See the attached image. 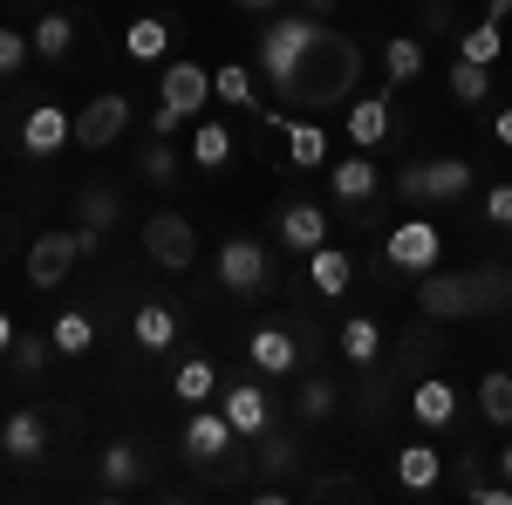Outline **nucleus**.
Returning <instances> with one entry per match:
<instances>
[{
  "mask_svg": "<svg viewBox=\"0 0 512 505\" xmlns=\"http://www.w3.org/2000/svg\"><path fill=\"white\" fill-rule=\"evenodd\" d=\"M28 41H35L41 62H69L76 55V14H62V7H48V14H35V28H28Z\"/></svg>",
  "mask_w": 512,
  "mask_h": 505,
  "instance_id": "nucleus-19",
  "label": "nucleus"
},
{
  "mask_svg": "<svg viewBox=\"0 0 512 505\" xmlns=\"http://www.w3.org/2000/svg\"><path fill=\"white\" fill-rule=\"evenodd\" d=\"M212 267H219V287H226V294H260V287H267V246H260V239H219V260H212Z\"/></svg>",
  "mask_w": 512,
  "mask_h": 505,
  "instance_id": "nucleus-8",
  "label": "nucleus"
},
{
  "mask_svg": "<svg viewBox=\"0 0 512 505\" xmlns=\"http://www.w3.org/2000/svg\"><path fill=\"white\" fill-rule=\"evenodd\" d=\"M137 171H144V178H158V185H164V178H178V151H171V144H164V137H158L151 151L137 157Z\"/></svg>",
  "mask_w": 512,
  "mask_h": 505,
  "instance_id": "nucleus-40",
  "label": "nucleus"
},
{
  "mask_svg": "<svg viewBox=\"0 0 512 505\" xmlns=\"http://www.w3.org/2000/svg\"><path fill=\"white\" fill-rule=\"evenodd\" d=\"M280 137H287V157H294V171H321V164H328V130H321L315 117H301V123L280 117Z\"/></svg>",
  "mask_w": 512,
  "mask_h": 505,
  "instance_id": "nucleus-23",
  "label": "nucleus"
},
{
  "mask_svg": "<svg viewBox=\"0 0 512 505\" xmlns=\"http://www.w3.org/2000/svg\"><path fill=\"white\" fill-rule=\"evenodd\" d=\"M130 342H137L144 355L178 349V314L164 308V301H137V314H130Z\"/></svg>",
  "mask_w": 512,
  "mask_h": 505,
  "instance_id": "nucleus-17",
  "label": "nucleus"
},
{
  "mask_svg": "<svg viewBox=\"0 0 512 505\" xmlns=\"http://www.w3.org/2000/svg\"><path fill=\"white\" fill-rule=\"evenodd\" d=\"M28 55H35V41L21 35V28H0V76H21Z\"/></svg>",
  "mask_w": 512,
  "mask_h": 505,
  "instance_id": "nucleus-39",
  "label": "nucleus"
},
{
  "mask_svg": "<svg viewBox=\"0 0 512 505\" xmlns=\"http://www.w3.org/2000/svg\"><path fill=\"white\" fill-rule=\"evenodd\" d=\"M123 55H130V62H151V69L171 62V21H164V14L130 21V28H123Z\"/></svg>",
  "mask_w": 512,
  "mask_h": 505,
  "instance_id": "nucleus-22",
  "label": "nucleus"
},
{
  "mask_svg": "<svg viewBox=\"0 0 512 505\" xmlns=\"http://www.w3.org/2000/svg\"><path fill=\"white\" fill-rule=\"evenodd\" d=\"M226 157H233V123L198 117V123H192V164H198V171H219Z\"/></svg>",
  "mask_w": 512,
  "mask_h": 505,
  "instance_id": "nucleus-29",
  "label": "nucleus"
},
{
  "mask_svg": "<svg viewBox=\"0 0 512 505\" xmlns=\"http://www.w3.org/2000/svg\"><path fill=\"white\" fill-rule=\"evenodd\" d=\"M492 14H499V21H506V14H512V0H492Z\"/></svg>",
  "mask_w": 512,
  "mask_h": 505,
  "instance_id": "nucleus-49",
  "label": "nucleus"
},
{
  "mask_svg": "<svg viewBox=\"0 0 512 505\" xmlns=\"http://www.w3.org/2000/svg\"><path fill=\"white\" fill-rule=\"evenodd\" d=\"M123 130H130V103H123V96H96V103L76 110V144L82 151H110Z\"/></svg>",
  "mask_w": 512,
  "mask_h": 505,
  "instance_id": "nucleus-11",
  "label": "nucleus"
},
{
  "mask_svg": "<svg viewBox=\"0 0 512 505\" xmlns=\"http://www.w3.org/2000/svg\"><path fill=\"white\" fill-rule=\"evenodd\" d=\"M239 430L226 424V410H205V403H192V417H185V458L192 465H219L226 451H233Z\"/></svg>",
  "mask_w": 512,
  "mask_h": 505,
  "instance_id": "nucleus-10",
  "label": "nucleus"
},
{
  "mask_svg": "<svg viewBox=\"0 0 512 505\" xmlns=\"http://www.w3.org/2000/svg\"><path fill=\"white\" fill-rule=\"evenodd\" d=\"M492 137H499V144H506V151H512V103H506V110H499V117H492Z\"/></svg>",
  "mask_w": 512,
  "mask_h": 505,
  "instance_id": "nucleus-45",
  "label": "nucleus"
},
{
  "mask_svg": "<svg viewBox=\"0 0 512 505\" xmlns=\"http://www.w3.org/2000/svg\"><path fill=\"white\" fill-rule=\"evenodd\" d=\"M82 253H89L82 226H76V233H41L35 246H28V287H41V294H48V287H62V280L76 273Z\"/></svg>",
  "mask_w": 512,
  "mask_h": 505,
  "instance_id": "nucleus-5",
  "label": "nucleus"
},
{
  "mask_svg": "<svg viewBox=\"0 0 512 505\" xmlns=\"http://www.w3.org/2000/svg\"><path fill=\"white\" fill-rule=\"evenodd\" d=\"M178 130H185V117H178V110H151V137H178Z\"/></svg>",
  "mask_w": 512,
  "mask_h": 505,
  "instance_id": "nucleus-43",
  "label": "nucleus"
},
{
  "mask_svg": "<svg viewBox=\"0 0 512 505\" xmlns=\"http://www.w3.org/2000/svg\"><path fill=\"white\" fill-rule=\"evenodd\" d=\"M253 76H260V69H246V62H219V69H212V96H219L226 110H253Z\"/></svg>",
  "mask_w": 512,
  "mask_h": 505,
  "instance_id": "nucleus-33",
  "label": "nucleus"
},
{
  "mask_svg": "<svg viewBox=\"0 0 512 505\" xmlns=\"http://www.w3.org/2000/svg\"><path fill=\"white\" fill-rule=\"evenodd\" d=\"M437 478H444L437 444H403V451H396V485H403V492H431Z\"/></svg>",
  "mask_w": 512,
  "mask_h": 505,
  "instance_id": "nucleus-24",
  "label": "nucleus"
},
{
  "mask_svg": "<svg viewBox=\"0 0 512 505\" xmlns=\"http://www.w3.org/2000/svg\"><path fill=\"white\" fill-rule=\"evenodd\" d=\"M260 465H267V471H287V465H294V444H287V437H267V451H260Z\"/></svg>",
  "mask_w": 512,
  "mask_h": 505,
  "instance_id": "nucleus-42",
  "label": "nucleus"
},
{
  "mask_svg": "<svg viewBox=\"0 0 512 505\" xmlns=\"http://www.w3.org/2000/svg\"><path fill=\"white\" fill-rule=\"evenodd\" d=\"M478 417L499 424V430H512V376L506 369H492V376L478 383Z\"/></svg>",
  "mask_w": 512,
  "mask_h": 505,
  "instance_id": "nucleus-35",
  "label": "nucleus"
},
{
  "mask_svg": "<svg viewBox=\"0 0 512 505\" xmlns=\"http://www.w3.org/2000/svg\"><path fill=\"white\" fill-rule=\"evenodd\" d=\"M410 417L424 430H451L458 424V389L444 383V376H424V383L410 389Z\"/></svg>",
  "mask_w": 512,
  "mask_h": 505,
  "instance_id": "nucleus-18",
  "label": "nucleus"
},
{
  "mask_svg": "<svg viewBox=\"0 0 512 505\" xmlns=\"http://www.w3.org/2000/svg\"><path fill=\"white\" fill-rule=\"evenodd\" d=\"M171 396H178V403H212V396H219V369H212L205 355H185L178 376H171Z\"/></svg>",
  "mask_w": 512,
  "mask_h": 505,
  "instance_id": "nucleus-30",
  "label": "nucleus"
},
{
  "mask_svg": "<svg viewBox=\"0 0 512 505\" xmlns=\"http://www.w3.org/2000/svg\"><path fill=\"white\" fill-rule=\"evenodd\" d=\"M144 253H151V267H164V273H192L198 226L185 212H151V219H144Z\"/></svg>",
  "mask_w": 512,
  "mask_h": 505,
  "instance_id": "nucleus-2",
  "label": "nucleus"
},
{
  "mask_svg": "<svg viewBox=\"0 0 512 505\" xmlns=\"http://www.w3.org/2000/svg\"><path fill=\"white\" fill-rule=\"evenodd\" d=\"M0 451H7L14 465H41V458H48V424H41V410H14V417L0 424Z\"/></svg>",
  "mask_w": 512,
  "mask_h": 505,
  "instance_id": "nucleus-15",
  "label": "nucleus"
},
{
  "mask_svg": "<svg viewBox=\"0 0 512 505\" xmlns=\"http://www.w3.org/2000/svg\"><path fill=\"white\" fill-rule=\"evenodd\" d=\"M14 362H21V376H41V369H48V355H55V342H48V335H14Z\"/></svg>",
  "mask_w": 512,
  "mask_h": 505,
  "instance_id": "nucleus-37",
  "label": "nucleus"
},
{
  "mask_svg": "<svg viewBox=\"0 0 512 505\" xmlns=\"http://www.w3.org/2000/svg\"><path fill=\"white\" fill-rule=\"evenodd\" d=\"M117 192H103V185H89V192H76V219H82V239H89V253H96V239L117 226Z\"/></svg>",
  "mask_w": 512,
  "mask_h": 505,
  "instance_id": "nucleus-27",
  "label": "nucleus"
},
{
  "mask_svg": "<svg viewBox=\"0 0 512 505\" xmlns=\"http://www.w3.org/2000/svg\"><path fill=\"white\" fill-rule=\"evenodd\" d=\"M383 260L396 273H431L444 260V233H437L431 219H396L390 239H383Z\"/></svg>",
  "mask_w": 512,
  "mask_h": 505,
  "instance_id": "nucleus-3",
  "label": "nucleus"
},
{
  "mask_svg": "<svg viewBox=\"0 0 512 505\" xmlns=\"http://www.w3.org/2000/svg\"><path fill=\"white\" fill-rule=\"evenodd\" d=\"M451 96H458V103H485V96H492V69L458 55V62H451Z\"/></svg>",
  "mask_w": 512,
  "mask_h": 505,
  "instance_id": "nucleus-36",
  "label": "nucleus"
},
{
  "mask_svg": "<svg viewBox=\"0 0 512 505\" xmlns=\"http://www.w3.org/2000/svg\"><path fill=\"white\" fill-rule=\"evenodd\" d=\"M499 471H506V485H512V444H506V451H499Z\"/></svg>",
  "mask_w": 512,
  "mask_h": 505,
  "instance_id": "nucleus-48",
  "label": "nucleus"
},
{
  "mask_svg": "<svg viewBox=\"0 0 512 505\" xmlns=\"http://www.w3.org/2000/svg\"><path fill=\"white\" fill-rule=\"evenodd\" d=\"M458 55H465V62H485V69H492V62L506 55V28H499V14L472 21V28L458 35Z\"/></svg>",
  "mask_w": 512,
  "mask_h": 505,
  "instance_id": "nucleus-31",
  "label": "nucleus"
},
{
  "mask_svg": "<svg viewBox=\"0 0 512 505\" xmlns=\"http://www.w3.org/2000/svg\"><path fill=\"white\" fill-rule=\"evenodd\" d=\"M219 410H226V424H233L239 437H267V430H274V403H267L260 383H233L219 396Z\"/></svg>",
  "mask_w": 512,
  "mask_h": 505,
  "instance_id": "nucleus-13",
  "label": "nucleus"
},
{
  "mask_svg": "<svg viewBox=\"0 0 512 505\" xmlns=\"http://www.w3.org/2000/svg\"><path fill=\"white\" fill-rule=\"evenodd\" d=\"M158 103H164V110H178L185 123H198V110L212 103V69H205V62H192V55H185V62H164Z\"/></svg>",
  "mask_w": 512,
  "mask_h": 505,
  "instance_id": "nucleus-7",
  "label": "nucleus"
},
{
  "mask_svg": "<svg viewBox=\"0 0 512 505\" xmlns=\"http://www.w3.org/2000/svg\"><path fill=\"white\" fill-rule=\"evenodd\" d=\"M328 185H335V198H342V205L376 198V164H369V151H355V157H342V164H328Z\"/></svg>",
  "mask_w": 512,
  "mask_h": 505,
  "instance_id": "nucleus-25",
  "label": "nucleus"
},
{
  "mask_svg": "<svg viewBox=\"0 0 512 505\" xmlns=\"http://www.w3.org/2000/svg\"><path fill=\"white\" fill-rule=\"evenodd\" d=\"M485 219L499 233H512V185H485Z\"/></svg>",
  "mask_w": 512,
  "mask_h": 505,
  "instance_id": "nucleus-41",
  "label": "nucleus"
},
{
  "mask_svg": "<svg viewBox=\"0 0 512 505\" xmlns=\"http://www.w3.org/2000/svg\"><path fill=\"white\" fill-rule=\"evenodd\" d=\"M417 308L431 314V321H458V314L478 308V280L472 273H424V287H417Z\"/></svg>",
  "mask_w": 512,
  "mask_h": 505,
  "instance_id": "nucleus-9",
  "label": "nucleus"
},
{
  "mask_svg": "<svg viewBox=\"0 0 512 505\" xmlns=\"http://www.w3.org/2000/svg\"><path fill=\"white\" fill-rule=\"evenodd\" d=\"M48 342H55V355H69V362H76V355L96 349V321H89L82 308H62L55 321H48Z\"/></svg>",
  "mask_w": 512,
  "mask_h": 505,
  "instance_id": "nucleus-28",
  "label": "nucleus"
},
{
  "mask_svg": "<svg viewBox=\"0 0 512 505\" xmlns=\"http://www.w3.org/2000/svg\"><path fill=\"white\" fill-rule=\"evenodd\" d=\"M233 7H253V14H274L280 0H233Z\"/></svg>",
  "mask_w": 512,
  "mask_h": 505,
  "instance_id": "nucleus-47",
  "label": "nucleus"
},
{
  "mask_svg": "<svg viewBox=\"0 0 512 505\" xmlns=\"http://www.w3.org/2000/svg\"><path fill=\"white\" fill-rule=\"evenodd\" d=\"M7 349H14V314L0 308V355H7Z\"/></svg>",
  "mask_w": 512,
  "mask_h": 505,
  "instance_id": "nucleus-46",
  "label": "nucleus"
},
{
  "mask_svg": "<svg viewBox=\"0 0 512 505\" xmlns=\"http://www.w3.org/2000/svg\"><path fill=\"white\" fill-rule=\"evenodd\" d=\"M355 76H362V48H355L342 28L315 21V35L301 41V55H294V62H287V76H280V96H287V103H301V110L315 117V110L349 103Z\"/></svg>",
  "mask_w": 512,
  "mask_h": 505,
  "instance_id": "nucleus-1",
  "label": "nucleus"
},
{
  "mask_svg": "<svg viewBox=\"0 0 512 505\" xmlns=\"http://www.w3.org/2000/svg\"><path fill=\"white\" fill-rule=\"evenodd\" d=\"M246 362H253L260 376H294L301 349H294V335H287V328L267 321V328H253V335H246Z\"/></svg>",
  "mask_w": 512,
  "mask_h": 505,
  "instance_id": "nucleus-14",
  "label": "nucleus"
},
{
  "mask_svg": "<svg viewBox=\"0 0 512 505\" xmlns=\"http://www.w3.org/2000/svg\"><path fill=\"white\" fill-rule=\"evenodd\" d=\"M390 130H396L390 123V96H355L349 103V144L355 151H376Z\"/></svg>",
  "mask_w": 512,
  "mask_h": 505,
  "instance_id": "nucleus-20",
  "label": "nucleus"
},
{
  "mask_svg": "<svg viewBox=\"0 0 512 505\" xmlns=\"http://www.w3.org/2000/svg\"><path fill=\"white\" fill-rule=\"evenodd\" d=\"M62 144H76V117H69L62 103H35V110L21 117V151L28 157H55Z\"/></svg>",
  "mask_w": 512,
  "mask_h": 505,
  "instance_id": "nucleus-12",
  "label": "nucleus"
},
{
  "mask_svg": "<svg viewBox=\"0 0 512 505\" xmlns=\"http://www.w3.org/2000/svg\"><path fill=\"white\" fill-rule=\"evenodd\" d=\"M280 239H287V253H315L321 239H328V212L308 205V198H294V205L280 212Z\"/></svg>",
  "mask_w": 512,
  "mask_h": 505,
  "instance_id": "nucleus-21",
  "label": "nucleus"
},
{
  "mask_svg": "<svg viewBox=\"0 0 512 505\" xmlns=\"http://www.w3.org/2000/svg\"><path fill=\"white\" fill-rule=\"evenodd\" d=\"M308 35H315V21H308V14H280V21H267V28H260V41H253V69L280 89L287 62L301 55V41H308Z\"/></svg>",
  "mask_w": 512,
  "mask_h": 505,
  "instance_id": "nucleus-4",
  "label": "nucleus"
},
{
  "mask_svg": "<svg viewBox=\"0 0 512 505\" xmlns=\"http://www.w3.org/2000/svg\"><path fill=\"white\" fill-rule=\"evenodd\" d=\"M308 7H315V14H328V7H335V0H308Z\"/></svg>",
  "mask_w": 512,
  "mask_h": 505,
  "instance_id": "nucleus-50",
  "label": "nucleus"
},
{
  "mask_svg": "<svg viewBox=\"0 0 512 505\" xmlns=\"http://www.w3.org/2000/svg\"><path fill=\"white\" fill-rule=\"evenodd\" d=\"M472 505H512V485H472Z\"/></svg>",
  "mask_w": 512,
  "mask_h": 505,
  "instance_id": "nucleus-44",
  "label": "nucleus"
},
{
  "mask_svg": "<svg viewBox=\"0 0 512 505\" xmlns=\"http://www.w3.org/2000/svg\"><path fill=\"white\" fill-rule=\"evenodd\" d=\"M383 76H390L396 89L417 82V76H424V41H417V35H390V41H383Z\"/></svg>",
  "mask_w": 512,
  "mask_h": 505,
  "instance_id": "nucleus-32",
  "label": "nucleus"
},
{
  "mask_svg": "<svg viewBox=\"0 0 512 505\" xmlns=\"http://www.w3.org/2000/svg\"><path fill=\"white\" fill-rule=\"evenodd\" d=\"M335 342H342V355H349L355 369H369V362L383 355V321H376V314H349Z\"/></svg>",
  "mask_w": 512,
  "mask_h": 505,
  "instance_id": "nucleus-26",
  "label": "nucleus"
},
{
  "mask_svg": "<svg viewBox=\"0 0 512 505\" xmlns=\"http://www.w3.org/2000/svg\"><path fill=\"white\" fill-rule=\"evenodd\" d=\"M301 417H308V424L335 417V383H328V376H308V389H301Z\"/></svg>",
  "mask_w": 512,
  "mask_h": 505,
  "instance_id": "nucleus-38",
  "label": "nucleus"
},
{
  "mask_svg": "<svg viewBox=\"0 0 512 505\" xmlns=\"http://www.w3.org/2000/svg\"><path fill=\"white\" fill-rule=\"evenodd\" d=\"M96 478H103V485H110V492H130V485H137V478H144V458H137V451H130V444H110V451H103V458H96Z\"/></svg>",
  "mask_w": 512,
  "mask_h": 505,
  "instance_id": "nucleus-34",
  "label": "nucleus"
},
{
  "mask_svg": "<svg viewBox=\"0 0 512 505\" xmlns=\"http://www.w3.org/2000/svg\"><path fill=\"white\" fill-rule=\"evenodd\" d=\"M349 280H355V253L335 246V239H321L315 253H308V287L335 301V294H349Z\"/></svg>",
  "mask_w": 512,
  "mask_h": 505,
  "instance_id": "nucleus-16",
  "label": "nucleus"
},
{
  "mask_svg": "<svg viewBox=\"0 0 512 505\" xmlns=\"http://www.w3.org/2000/svg\"><path fill=\"white\" fill-rule=\"evenodd\" d=\"M403 198H465L472 192V164L465 157H424V164H403Z\"/></svg>",
  "mask_w": 512,
  "mask_h": 505,
  "instance_id": "nucleus-6",
  "label": "nucleus"
}]
</instances>
